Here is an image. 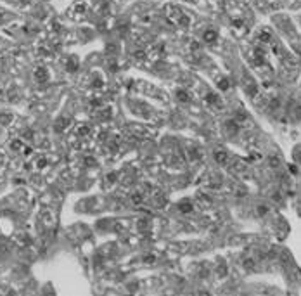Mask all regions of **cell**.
Here are the masks:
<instances>
[{"instance_id": "cell-3", "label": "cell", "mask_w": 301, "mask_h": 296, "mask_svg": "<svg viewBox=\"0 0 301 296\" xmlns=\"http://www.w3.org/2000/svg\"><path fill=\"white\" fill-rule=\"evenodd\" d=\"M68 125H69V120H68V118H61L59 121L56 123V128H57V132H62Z\"/></svg>"}, {"instance_id": "cell-2", "label": "cell", "mask_w": 301, "mask_h": 296, "mask_svg": "<svg viewBox=\"0 0 301 296\" xmlns=\"http://www.w3.org/2000/svg\"><path fill=\"white\" fill-rule=\"evenodd\" d=\"M215 158H216V161H218L220 164H225L227 161H229V156H227L225 151H215Z\"/></svg>"}, {"instance_id": "cell-9", "label": "cell", "mask_w": 301, "mask_h": 296, "mask_svg": "<svg viewBox=\"0 0 301 296\" xmlns=\"http://www.w3.org/2000/svg\"><path fill=\"white\" fill-rule=\"evenodd\" d=\"M21 140H14V142L10 144V147H12V149H14V151H18V149H21Z\"/></svg>"}, {"instance_id": "cell-8", "label": "cell", "mask_w": 301, "mask_h": 296, "mask_svg": "<svg viewBox=\"0 0 301 296\" xmlns=\"http://www.w3.org/2000/svg\"><path fill=\"white\" fill-rule=\"evenodd\" d=\"M270 166L272 168H277V166H279V159H277L275 156H272L270 158Z\"/></svg>"}, {"instance_id": "cell-12", "label": "cell", "mask_w": 301, "mask_h": 296, "mask_svg": "<svg viewBox=\"0 0 301 296\" xmlns=\"http://www.w3.org/2000/svg\"><path fill=\"white\" fill-rule=\"evenodd\" d=\"M191 208H192L191 204H182V206H180V210H182V211H189Z\"/></svg>"}, {"instance_id": "cell-14", "label": "cell", "mask_w": 301, "mask_h": 296, "mask_svg": "<svg viewBox=\"0 0 301 296\" xmlns=\"http://www.w3.org/2000/svg\"><path fill=\"white\" fill-rule=\"evenodd\" d=\"M0 95H2V88H0Z\"/></svg>"}, {"instance_id": "cell-5", "label": "cell", "mask_w": 301, "mask_h": 296, "mask_svg": "<svg viewBox=\"0 0 301 296\" xmlns=\"http://www.w3.org/2000/svg\"><path fill=\"white\" fill-rule=\"evenodd\" d=\"M206 101L210 102V104H220L221 102V101H218V97H216L215 94H208V95H206Z\"/></svg>"}, {"instance_id": "cell-4", "label": "cell", "mask_w": 301, "mask_h": 296, "mask_svg": "<svg viewBox=\"0 0 301 296\" xmlns=\"http://www.w3.org/2000/svg\"><path fill=\"white\" fill-rule=\"evenodd\" d=\"M204 40H206V42H213V40H216V33H215L213 30L206 31V33H204Z\"/></svg>"}, {"instance_id": "cell-7", "label": "cell", "mask_w": 301, "mask_h": 296, "mask_svg": "<svg viewBox=\"0 0 301 296\" xmlns=\"http://www.w3.org/2000/svg\"><path fill=\"white\" fill-rule=\"evenodd\" d=\"M218 87H221V90H227V88H229V82L223 78V80H220V82H218Z\"/></svg>"}, {"instance_id": "cell-6", "label": "cell", "mask_w": 301, "mask_h": 296, "mask_svg": "<svg viewBox=\"0 0 301 296\" xmlns=\"http://www.w3.org/2000/svg\"><path fill=\"white\" fill-rule=\"evenodd\" d=\"M177 97H180V99H182L183 102H187V101H189V95H187V94L183 92V90H178V92H177Z\"/></svg>"}, {"instance_id": "cell-1", "label": "cell", "mask_w": 301, "mask_h": 296, "mask_svg": "<svg viewBox=\"0 0 301 296\" xmlns=\"http://www.w3.org/2000/svg\"><path fill=\"white\" fill-rule=\"evenodd\" d=\"M35 78H37L38 82H47V78H49L47 69H45V68H38V69L35 71Z\"/></svg>"}, {"instance_id": "cell-13", "label": "cell", "mask_w": 301, "mask_h": 296, "mask_svg": "<svg viewBox=\"0 0 301 296\" xmlns=\"http://www.w3.org/2000/svg\"><path fill=\"white\" fill-rule=\"evenodd\" d=\"M258 211H260V213L263 215L265 211H267V208H265V206H260V208H258Z\"/></svg>"}, {"instance_id": "cell-11", "label": "cell", "mask_w": 301, "mask_h": 296, "mask_svg": "<svg viewBox=\"0 0 301 296\" xmlns=\"http://www.w3.org/2000/svg\"><path fill=\"white\" fill-rule=\"evenodd\" d=\"M133 203H135V204H140V203H142V196H140V194H135V196H133Z\"/></svg>"}, {"instance_id": "cell-10", "label": "cell", "mask_w": 301, "mask_h": 296, "mask_svg": "<svg viewBox=\"0 0 301 296\" xmlns=\"http://www.w3.org/2000/svg\"><path fill=\"white\" fill-rule=\"evenodd\" d=\"M78 133H80V135H87V133H88V126H80V128H78Z\"/></svg>"}]
</instances>
